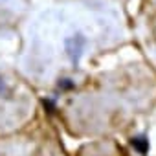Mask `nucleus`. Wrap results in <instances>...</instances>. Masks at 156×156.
<instances>
[{
    "label": "nucleus",
    "instance_id": "1",
    "mask_svg": "<svg viewBox=\"0 0 156 156\" xmlns=\"http://www.w3.org/2000/svg\"><path fill=\"white\" fill-rule=\"evenodd\" d=\"M85 48H87V37L83 33H73L64 39V51H66L68 59L72 61V64L79 62Z\"/></svg>",
    "mask_w": 156,
    "mask_h": 156
},
{
    "label": "nucleus",
    "instance_id": "2",
    "mask_svg": "<svg viewBox=\"0 0 156 156\" xmlns=\"http://www.w3.org/2000/svg\"><path fill=\"white\" fill-rule=\"evenodd\" d=\"M132 147L138 151V152H141V154H145L147 151H149V141L143 138V136H138V138H132Z\"/></svg>",
    "mask_w": 156,
    "mask_h": 156
},
{
    "label": "nucleus",
    "instance_id": "3",
    "mask_svg": "<svg viewBox=\"0 0 156 156\" xmlns=\"http://www.w3.org/2000/svg\"><path fill=\"white\" fill-rule=\"evenodd\" d=\"M13 96V88L8 85V81L0 75V99H11Z\"/></svg>",
    "mask_w": 156,
    "mask_h": 156
},
{
    "label": "nucleus",
    "instance_id": "4",
    "mask_svg": "<svg viewBox=\"0 0 156 156\" xmlns=\"http://www.w3.org/2000/svg\"><path fill=\"white\" fill-rule=\"evenodd\" d=\"M59 88H62V90H70V88H73L72 79H61V81H59Z\"/></svg>",
    "mask_w": 156,
    "mask_h": 156
}]
</instances>
